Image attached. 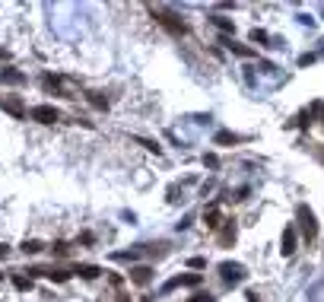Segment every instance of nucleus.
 Returning <instances> with one entry per match:
<instances>
[{"label": "nucleus", "mask_w": 324, "mask_h": 302, "mask_svg": "<svg viewBox=\"0 0 324 302\" xmlns=\"http://www.w3.org/2000/svg\"><path fill=\"white\" fill-rule=\"evenodd\" d=\"M29 118L39 121V124H54V121H61V112L54 105H35V108H29Z\"/></svg>", "instance_id": "obj_1"}, {"label": "nucleus", "mask_w": 324, "mask_h": 302, "mask_svg": "<svg viewBox=\"0 0 324 302\" xmlns=\"http://www.w3.org/2000/svg\"><path fill=\"white\" fill-rule=\"evenodd\" d=\"M220 277H223L226 286H235V283L245 280V267H242V264H229V261H226V264H220Z\"/></svg>", "instance_id": "obj_2"}, {"label": "nucleus", "mask_w": 324, "mask_h": 302, "mask_svg": "<svg viewBox=\"0 0 324 302\" xmlns=\"http://www.w3.org/2000/svg\"><path fill=\"white\" fill-rule=\"evenodd\" d=\"M299 223H302V236H305L308 242H315V236H318V223H315V213H311L305 204L299 207Z\"/></svg>", "instance_id": "obj_3"}, {"label": "nucleus", "mask_w": 324, "mask_h": 302, "mask_svg": "<svg viewBox=\"0 0 324 302\" xmlns=\"http://www.w3.org/2000/svg\"><path fill=\"white\" fill-rule=\"evenodd\" d=\"M156 16H159V22H162V26L169 29V32H175V35H185V32H188V26H185V22L178 19L175 13H165V10H156Z\"/></svg>", "instance_id": "obj_4"}, {"label": "nucleus", "mask_w": 324, "mask_h": 302, "mask_svg": "<svg viewBox=\"0 0 324 302\" xmlns=\"http://www.w3.org/2000/svg\"><path fill=\"white\" fill-rule=\"evenodd\" d=\"M150 280H153V267H150V264H140V267H134V271H130V283L147 286Z\"/></svg>", "instance_id": "obj_5"}, {"label": "nucleus", "mask_w": 324, "mask_h": 302, "mask_svg": "<svg viewBox=\"0 0 324 302\" xmlns=\"http://www.w3.org/2000/svg\"><path fill=\"white\" fill-rule=\"evenodd\" d=\"M197 283H200V274H182V277H175V280L165 283V293L175 289V286H197Z\"/></svg>", "instance_id": "obj_6"}, {"label": "nucleus", "mask_w": 324, "mask_h": 302, "mask_svg": "<svg viewBox=\"0 0 324 302\" xmlns=\"http://www.w3.org/2000/svg\"><path fill=\"white\" fill-rule=\"evenodd\" d=\"M0 83H13V86H22V83H26V77L16 74L13 67H4V70H0Z\"/></svg>", "instance_id": "obj_7"}, {"label": "nucleus", "mask_w": 324, "mask_h": 302, "mask_svg": "<svg viewBox=\"0 0 324 302\" xmlns=\"http://www.w3.org/2000/svg\"><path fill=\"white\" fill-rule=\"evenodd\" d=\"M280 251H283V255H293V251H296V229L290 226V229H286V232H283V242H280Z\"/></svg>", "instance_id": "obj_8"}, {"label": "nucleus", "mask_w": 324, "mask_h": 302, "mask_svg": "<svg viewBox=\"0 0 324 302\" xmlns=\"http://www.w3.org/2000/svg\"><path fill=\"white\" fill-rule=\"evenodd\" d=\"M0 105H4L10 115H16V118H22V115H26V108H22V102H19V99H4Z\"/></svg>", "instance_id": "obj_9"}, {"label": "nucleus", "mask_w": 324, "mask_h": 302, "mask_svg": "<svg viewBox=\"0 0 324 302\" xmlns=\"http://www.w3.org/2000/svg\"><path fill=\"white\" fill-rule=\"evenodd\" d=\"M86 99H89L92 108H108V99H105L102 92H86Z\"/></svg>", "instance_id": "obj_10"}, {"label": "nucleus", "mask_w": 324, "mask_h": 302, "mask_svg": "<svg viewBox=\"0 0 324 302\" xmlns=\"http://www.w3.org/2000/svg\"><path fill=\"white\" fill-rule=\"evenodd\" d=\"M220 242H223V245H229V242H235V223H232V220H229V226H226L223 232H220Z\"/></svg>", "instance_id": "obj_11"}, {"label": "nucleus", "mask_w": 324, "mask_h": 302, "mask_svg": "<svg viewBox=\"0 0 324 302\" xmlns=\"http://www.w3.org/2000/svg\"><path fill=\"white\" fill-rule=\"evenodd\" d=\"M22 251H26V255H39V251H42V242L26 239V242H22Z\"/></svg>", "instance_id": "obj_12"}, {"label": "nucleus", "mask_w": 324, "mask_h": 302, "mask_svg": "<svg viewBox=\"0 0 324 302\" xmlns=\"http://www.w3.org/2000/svg\"><path fill=\"white\" fill-rule=\"evenodd\" d=\"M45 274L51 277V280H57V283H64V280H70V274H67V271H57V267H48Z\"/></svg>", "instance_id": "obj_13"}, {"label": "nucleus", "mask_w": 324, "mask_h": 302, "mask_svg": "<svg viewBox=\"0 0 324 302\" xmlns=\"http://www.w3.org/2000/svg\"><path fill=\"white\" fill-rule=\"evenodd\" d=\"M203 220H207V226H210V229H220V210L213 207V210H210L207 216H203Z\"/></svg>", "instance_id": "obj_14"}, {"label": "nucleus", "mask_w": 324, "mask_h": 302, "mask_svg": "<svg viewBox=\"0 0 324 302\" xmlns=\"http://www.w3.org/2000/svg\"><path fill=\"white\" fill-rule=\"evenodd\" d=\"M77 274H83V277H99V267H92V264H80Z\"/></svg>", "instance_id": "obj_15"}, {"label": "nucleus", "mask_w": 324, "mask_h": 302, "mask_svg": "<svg viewBox=\"0 0 324 302\" xmlns=\"http://www.w3.org/2000/svg\"><path fill=\"white\" fill-rule=\"evenodd\" d=\"M213 22L220 26L223 32H232V19H226V16H213Z\"/></svg>", "instance_id": "obj_16"}, {"label": "nucleus", "mask_w": 324, "mask_h": 302, "mask_svg": "<svg viewBox=\"0 0 324 302\" xmlns=\"http://www.w3.org/2000/svg\"><path fill=\"white\" fill-rule=\"evenodd\" d=\"M13 286L26 293V289H32V280H26V277H13Z\"/></svg>", "instance_id": "obj_17"}, {"label": "nucleus", "mask_w": 324, "mask_h": 302, "mask_svg": "<svg viewBox=\"0 0 324 302\" xmlns=\"http://www.w3.org/2000/svg\"><path fill=\"white\" fill-rule=\"evenodd\" d=\"M229 48H232L235 54H242V57H251V54H255L251 48H245V45H235V42H229Z\"/></svg>", "instance_id": "obj_18"}, {"label": "nucleus", "mask_w": 324, "mask_h": 302, "mask_svg": "<svg viewBox=\"0 0 324 302\" xmlns=\"http://www.w3.org/2000/svg\"><path fill=\"white\" fill-rule=\"evenodd\" d=\"M238 137L235 134H229V130H223V134H216V143H235Z\"/></svg>", "instance_id": "obj_19"}, {"label": "nucleus", "mask_w": 324, "mask_h": 302, "mask_svg": "<svg viewBox=\"0 0 324 302\" xmlns=\"http://www.w3.org/2000/svg\"><path fill=\"white\" fill-rule=\"evenodd\" d=\"M251 42H261V45H264V42H270V35L261 32V29H255V32H251Z\"/></svg>", "instance_id": "obj_20"}, {"label": "nucleus", "mask_w": 324, "mask_h": 302, "mask_svg": "<svg viewBox=\"0 0 324 302\" xmlns=\"http://www.w3.org/2000/svg\"><path fill=\"white\" fill-rule=\"evenodd\" d=\"M191 302H216L210 293H194V296H191Z\"/></svg>", "instance_id": "obj_21"}, {"label": "nucleus", "mask_w": 324, "mask_h": 302, "mask_svg": "<svg viewBox=\"0 0 324 302\" xmlns=\"http://www.w3.org/2000/svg\"><path fill=\"white\" fill-rule=\"evenodd\" d=\"M188 264H191V267H194V271H200V267H207V261H203V258H191Z\"/></svg>", "instance_id": "obj_22"}, {"label": "nucleus", "mask_w": 324, "mask_h": 302, "mask_svg": "<svg viewBox=\"0 0 324 302\" xmlns=\"http://www.w3.org/2000/svg\"><path fill=\"white\" fill-rule=\"evenodd\" d=\"M203 162H207L210 169H216V165H220V159H216V156H203Z\"/></svg>", "instance_id": "obj_23"}, {"label": "nucleus", "mask_w": 324, "mask_h": 302, "mask_svg": "<svg viewBox=\"0 0 324 302\" xmlns=\"http://www.w3.org/2000/svg\"><path fill=\"white\" fill-rule=\"evenodd\" d=\"M7 251H10L7 245H0V258H7Z\"/></svg>", "instance_id": "obj_24"}, {"label": "nucleus", "mask_w": 324, "mask_h": 302, "mask_svg": "<svg viewBox=\"0 0 324 302\" xmlns=\"http://www.w3.org/2000/svg\"><path fill=\"white\" fill-rule=\"evenodd\" d=\"M118 302H130V299H127V296H118Z\"/></svg>", "instance_id": "obj_25"}, {"label": "nucleus", "mask_w": 324, "mask_h": 302, "mask_svg": "<svg viewBox=\"0 0 324 302\" xmlns=\"http://www.w3.org/2000/svg\"><path fill=\"white\" fill-rule=\"evenodd\" d=\"M321 121H324V112H321Z\"/></svg>", "instance_id": "obj_26"}]
</instances>
